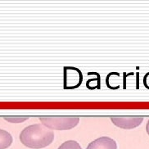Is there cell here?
<instances>
[{
  "mask_svg": "<svg viewBox=\"0 0 149 149\" xmlns=\"http://www.w3.org/2000/svg\"><path fill=\"white\" fill-rule=\"evenodd\" d=\"M54 140V133L43 124H34L26 127L20 134L22 144L32 149L48 147Z\"/></svg>",
  "mask_w": 149,
  "mask_h": 149,
  "instance_id": "cell-1",
  "label": "cell"
},
{
  "mask_svg": "<svg viewBox=\"0 0 149 149\" xmlns=\"http://www.w3.org/2000/svg\"><path fill=\"white\" fill-rule=\"evenodd\" d=\"M39 119L44 125L54 130H71L79 122L78 116H40Z\"/></svg>",
  "mask_w": 149,
  "mask_h": 149,
  "instance_id": "cell-2",
  "label": "cell"
},
{
  "mask_svg": "<svg viewBox=\"0 0 149 149\" xmlns=\"http://www.w3.org/2000/svg\"><path fill=\"white\" fill-rule=\"evenodd\" d=\"M64 73V88L74 89L79 88L83 81V74L81 70L73 66H65Z\"/></svg>",
  "mask_w": 149,
  "mask_h": 149,
  "instance_id": "cell-3",
  "label": "cell"
},
{
  "mask_svg": "<svg viewBox=\"0 0 149 149\" xmlns=\"http://www.w3.org/2000/svg\"><path fill=\"white\" fill-rule=\"evenodd\" d=\"M111 122L116 127L124 130H132L139 126L143 121V116H111Z\"/></svg>",
  "mask_w": 149,
  "mask_h": 149,
  "instance_id": "cell-4",
  "label": "cell"
},
{
  "mask_svg": "<svg viewBox=\"0 0 149 149\" xmlns=\"http://www.w3.org/2000/svg\"><path fill=\"white\" fill-rule=\"evenodd\" d=\"M86 149H117V144L111 138L101 137L91 142Z\"/></svg>",
  "mask_w": 149,
  "mask_h": 149,
  "instance_id": "cell-5",
  "label": "cell"
},
{
  "mask_svg": "<svg viewBox=\"0 0 149 149\" xmlns=\"http://www.w3.org/2000/svg\"><path fill=\"white\" fill-rule=\"evenodd\" d=\"M13 143V137L9 132L0 129V149H6Z\"/></svg>",
  "mask_w": 149,
  "mask_h": 149,
  "instance_id": "cell-6",
  "label": "cell"
},
{
  "mask_svg": "<svg viewBox=\"0 0 149 149\" xmlns=\"http://www.w3.org/2000/svg\"><path fill=\"white\" fill-rule=\"evenodd\" d=\"M57 149H82V148L76 141L68 140L63 143Z\"/></svg>",
  "mask_w": 149,
  "mask_h": 149,
  "instance_id": "cell-7",
  "label": "cell"
},
{
  "mask_svg": "<svg viewBox=\"0 0 149 149\" xmlns=\"http://www.w3.org/2000/svg\"><path fill=\"white\" fill-rule=\"evenodd\" d=\"M100 79H101V76H100V74L97 76V79L94 78V79H88V81H87V83H86V87H87L88 89H90V90L95 89L94 86H93V84H94V85H95V86L97 87V85L95 84V82L98 84V85L100 86V84H101V81H100Z\"/></svg>",
  "mask_w": 149,
  "mask_h": 149,
  "instance_id": "cell-8",
  "label": "cell"
},
{
  "mask_svg": "<svg viewBox=\"0 0 149 149\" xmlns=\"http://www.w3.org/2000/svg\"><path fill=\"white\" fill-rule=\"evenodd\" d=\"M29 118L28 116H4V119L7 121L12 123H21L26 120Z\"/></svg>",
  "mask_w": 149,
  "mask_h": 149,
  "instance_id": "cell-9",
  "label": "cell"
},
{
  "mask_svg": "<svg viewBox=\"0 0 149 149\" xmlns=\"http://www.w3.org/2000/svg\"><path fill=\"white\" fill-rule=\"evenodd\" d=\"M143 84H144L145 88L149 90V72L145 74L143 77Z\"/></svg>",
  "mask_w": 149,
  "mask_h": 149,
  "instance_id": "cell-10",
  "label": "cell"
},
{
  "mask_svg": "<svg viewBox=\"0 0 149 149\" xmlns=\"http://www.w3.org/2000/svg\"><path fill=\"white\" fill-rule=\"evenodd\" d=\"M146 131H147V134L149 135V120L147 123V125H146Z\"/></svg>",
  "mask_w": 149,
  "mask_h": 149,
  "instance_id": "cell-11",
  "label": "cell"
}]
</instances>
